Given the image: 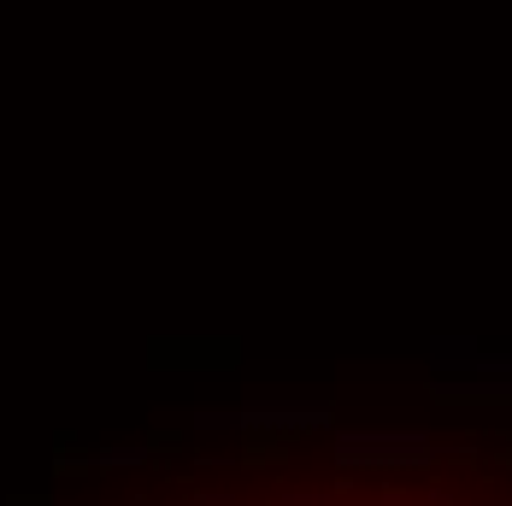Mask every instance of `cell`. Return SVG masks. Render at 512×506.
I'll return each mask as SVG.
<instances>
[{"mask_svg": "<svg viewBox=\"0 0 512 506\" xmlns=\"http://www.w3.org/2000/svg\"><path fill=\"white\" fill-rule=\"evenodd\" d=\"M342 459H424V436H342Z\"/></svg>", "mask_w": 512, "mask_h": 506, "instance_id": "1", "label": "cell"}]
</instances>
